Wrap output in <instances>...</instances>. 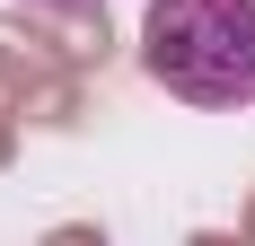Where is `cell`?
<instances>
[{
  "instance_id": "6da1fadb",
  "label": "cell",
  "mask_w": 255,
  "mask_h": 246,
  "mask_svg": "<svg viewBox=\"0 0 255 246\" xmlns=\"http://www.w3.org/2000/svg\"><path fill=\"white\" fill-rule=\"evenodd\" d=\"M141 71L185 106L238 115L255 106V0H150Z\"/></svg>"
},
{
  "instance_id": "7a4b0ae2",
  "label": "cell",
  "mask_w": 255,
  "mask_h": 246,
  "mask_svg": "<svg viewBox=\"0 0 255 246\" xmlns=\"http://www.w3.org/2000/svg\"><path fill=\"white\" fill-rule=\"evenodd\" d=\"M26 9H97V0H26Z\"/></svg>"
}]
</instances>
